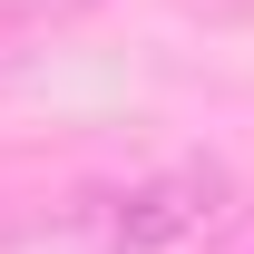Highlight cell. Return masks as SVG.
Segmentation results:
<instances>
[{
  "mask_svg": "<svg viewBox=\"0 0 254 254\" xmlns=\"http://www.w3.org/2000/svg\"><path fill=\"white\" fill-rule=\"evenodd\" d=\"M235 186H225V166H157V176H127L118 195H98V235L118 254H166V245H195V235H215Z\"/></svg>",
  "mask_w": 254,
  "mask_h": 254,
  "instance_id": "obj_1",
  "label": "cell"
},
{
  "mask_svg": "<svg viewBox=\"0 0 254 254\" xmlns=\"http://www.w3.org/2000/svg\"><path fill=\"white\" fill-rule=\"evenodd\" d=\"M20 20H68V10H88V0H10Z\"/></svg>",
  "mask_w": 254,
  "mask_h": 254,
  "instance_id": "obj_2",
  "label": "cell"
}]
</instances>
